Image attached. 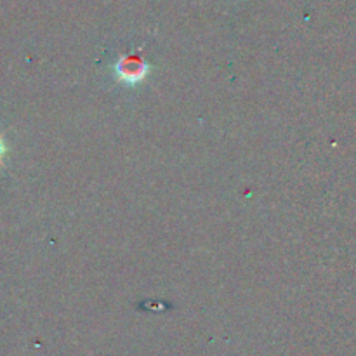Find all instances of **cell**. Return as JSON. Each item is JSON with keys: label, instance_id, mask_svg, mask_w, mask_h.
I'll list each match as a JSON object with an SVG mask.
<instances>
[{"label": "cell", "instance_id": "7a4b0ae2", "mask_svg": "<svg viewBox=\"0 0 356 356\" xmlns=\"http://www.w3.org/2000/svg\"><path fill=\"white\" fill-rule=\"evenodd\" d=\"M3 152H6V149H3V145H2V139H0V160H2V156H3Z\"/></svg>", "mask_w": 356, "mask_h": 356}, {"label": "cell", "instance_id": "6da1fadb", "mask_svg": "<svg viewBox=\"0 0 356 356\" xmlns=\"http://www.w3.org/2000/svg\"><path fill=\"white\" fill-rule=\"evenodd\" d=\"M115 70H117V75L122 82L138 83L148 73V65L138 56H125L117 63Z\"/></svg>", "mask_w": 356, "mask_h": 356}]
</instances>
